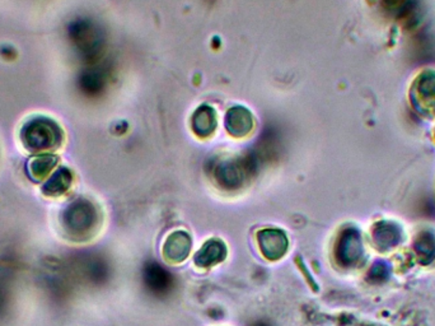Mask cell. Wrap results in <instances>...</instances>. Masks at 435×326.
<instances>
[{
	"instance_id": "6da1fadb",
	"label": "cell",
	"mask_w": 435,
	"mask_h": 326,
	"mask_svg": "<svg viewBox=\"0 0 435 326\" xmlns=\"http://www.w3.org/2000/svg\"><path fill=\"white\" fill-rule=\"evenodd\" d=\"M55 125L49 120H36L27 125V135L31 144H49L55 138Z\"/></svg>"
}]
</instances>
